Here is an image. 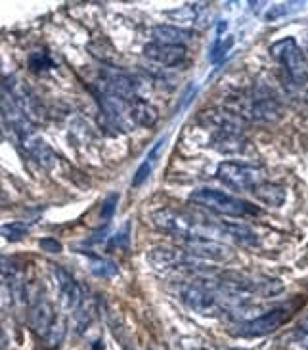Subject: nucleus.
Wrapping results in <instances>:
<instances>
[{"instance_id":"obj_10","label":"nucleus","mask_w":308,"mask_h":350,"mask_svg":"<svg viewBox=\"0 0 308 350\" xmlns=\"http://www.w3.org/2000/svg\"><path fill=\"white\" fill-rule=\"evenodd\" d=\"M290 312L285 308H274L268 312L259 314L257 318H253L249 322L240 323L233 333L238 337H264V335H270L276 329H280V325L287 320Z\"/></svg>"},{"instance_id":"obj_18","label":"nucleus","mask_w":308,"mask_h":350,"mask_svg":"<svg viewBox=\"0 0 308 350\" xmlns=\"http://www.w3.org/2000/svg\"><path fill=\"white\" fill-rule=\"evenodd\" d=\"M86 266H88L90 274L96 275V278H115L119 274V268L113 260L92 255V253H86Z\"/></svg>"},{"instance_id":"obj_2","label":"nucleus","mask_w":308,"mask_h":350,"mask_svg":"<svg viewBox=\"0 0 308 350\" xmlns=\"http://www.w3.org/2000/svg\"><path fill=\"white\" fill-rule=\"evenodd\" d=\"M235 115L253 123H272L281 115V102L272 88L257 85L235 98Z\"/></svg>"},{"instance_id":"obj_12","label":"nucleus","mask_w":308,"mask_h":350,"mask_svg":"<svg viewBox=\"0 0 308 350\" xmlns=\"http://www.w3.org/2000/svg\"><path fill=\"white\" fill-rule=\"evenodd\" d=\"M19 144H21V148H23V152H27L35 161L40 165V167H44V169H50L54 161H56V155H54V150L48 146L42 138H38L35 136V133L27 134V136H23V138H19Z\"/></svg>"},{"instance_id":"obj_24","label":"nucleus","mask_w":308,"mask_h":350,"mask_svg":"<svg viewBox=\"0 0 308 350\" xmlns=\"http://www.w3.org/2000/svg\"><path fill=\"white\" fill-rule=\"evenodd\" d=\"M64 335H66V322L57 316L56 322L52 325V329H50V333L47 335L48 347H57L60 342L64 341Z\"/></svg>"},{"instance_id":"obj_22","label":"nucleus","mask_w":308,"mask_h":350,"mask_svg":"<svg viewBox=\"0 0 308 350\" xmlns=\"http://www.w3.org/2000/svg\"><path fill=\"white\" fill-rule=\"evenodd\" d=\"M0 234L8 241H19L29 234V226L25 222H6V224H2Z\"/></svg>"},{"instance_id":"obj_6","label":"nucleus","mask_w":308,"mask_h":350,"mask_svg":"<svg viewBox=\"0 0 308 350\" xmlns=\"http://www.w3.org/2000/svg\"><path fill=\"white\" fill-rule=\"evenodd\" d=\"M216 178L228 188L240 191H253L264 182V171L259 167H251L245 163L224 161L216 167Z\"/></svg>"},{"instance_id":"obj_23","label":"nucleus","mask_w":308,"mask_h":350,"mask_svg":"<svg viewBox=\"0 0 308 350\" xmlns=\"http://www.w3.org/2000/svg\"><path fill=\"white\" fill-rule=\"evenodd\" d=\"M131 224L121 226L110 239H107V249H125L129 247V234H131Z\"/></svg>"},{"instance_id":"obj_8","label":"nucleus","mask_w":308,"mask_h":350,"mask_svg":"<svg viewBox=\"0 0 308 350\" xmlns=\"http://www.w3.org/2000/svg\"><path fill=\"white\" fill-rule=\"evenodd\" d=\"M50 274H52V280L56 284L62 308L66 312H77L81 308V304L84 303L83 289H81L79 282L67 272L66 268H62V266L57 265H50Z\"/></svg>"},{"instance_id":"obj_20","label":"nucleus","mask_w":308,"mask_h":350,"mask_svg":"<svg viewBox=\"0 0 308 350\" xmlns=\"http://www.w3.org/2000/svg\"><path fill=\"white\" fill-rule=\"evenodd\" d=\"M232 46L233 37L232 35H228V23H226V21H220V23H218V31H216L215 44L211 48V59L216 64L218 59H222V57L230 52V48Z\"/></svg>"},{"instance_id":"obj_28","label":"nucleus","mask_w":308,"mask_h":350,"mask_svg":"<svg viewBox=\"0 0 308 350\" xmlns=\"http://www.w3.org/2000/svg\"><path fill=\"white\" fill-rule=\"evenodd\" d=\"M233 350H245V349H233Z\"/></svg>"},{"instance_id":"obj_17","label":"nucleus","mask_w":308,"mask_h":350,"mask_svg":"<svg viewBox=\"0 0 308 350\" xmlns=\"http://www.w3.org/2000/svg\"><path fill=\"white\" fill-rule=\"evenodd\" d=\"M222 230H224V236L228 239H233L235 243H242V245H259V237L253 232L251 228L245 226V224H240V222H230V220H224L222 222Z\"/></svg>"},{"instance_id":"obj_29","label":"nucleus","mask_w":308,"mask_h":350,"mask_svg":"<svg viewBox=\"0 0 308 350\" xmlns=\"http://www.w3.org/2000/svg\"><path fill=\"white\" fill-rule=\"evenodd\" d=\"M307 44H308V37H307Z\"/></svg>"},{"instance_id":"obj_5","label":"nucleus","mask_w":308,"mask_h":350,"mask_svg":"<svg viewBox=\"0 0 308 350\" xmlns=\"http://www.w3.org/2000/svg\"><path fill=\"white\" fill-rule=\"evenodd\" d=\"M27 318L31 329L37 333L38 337L47 339V335L56 322L57 314L54 312V306L48 299L47 291L40 285H33L27 289Z\"/></svg>"},{"instance_id":"obj_19","label":"nucleus","mask_w":308,"mask_h":350,"mask_svg":"<svg viewBox=\"0 0 308 350\" xmlns=\"http://www.w3.org/2000/svg\"><path fill=\"white\" fill-rule=\"evenodd\" d=\"M281 342L287 350H308V316L300 320Z\"/></svg>"},{"instance_id":"obj_21","label":"nucleus","mask_w":308,"mask_h":350,"mask_svg":"<svg viewBox=\"0 0 308 350\" xmlns=\"http://www.w3.org/2000/svg\"><path fill=\"white\" fill-rule=\"evenodd\" d=\"M303 2H276V4H268V12L262 16L266 21H276V19H283L295 14L297 10L303 8Z\"/></svg>"},{"instance_id":"obj_14","label":"nucleus","mask_w":308,"mask_h":350,"mask_svg":"<svg viewBox=\"0 0 308 350\" xmlns=\"http://www.w3.org/2000/svg\"><path fill=\"white\" fill-rule=\"evenodd\" d=\"M255 198H259L268 207L280 208L285 205V199H287V191L280 184H274V182H262L261 186L251 191Z\"/></svg>"},{"instance_id":"obj_11","label":"nucleus","mask_w":308,"mask_h":350,"mask_svg":"<svg viewBox=\"0 0 308 350\" xmlns=\"http://www.w3.org/2000/svg\"><path fill=\"white\" fill-rule=\"evenodd\" d=\"M144 56L157 66L177 67L186 62L188 48L184 44H165V42L153 40L144 46Z\"/></svg>"},{"instance_id":"obj_16","label":"nucleus","mask_w":308,"mask_h":350,"mask_svg":"<svg viewBox=\"0 0 308 350\" xmlns=\"http://www.w3.org/2000/svg\"><path fill=\"white\" fill-rule=\"evenodd\" d=\"M165 142H167V138L163 136V138H161V140H159V142L155 144L153 148H151L150 153L146 155V159L142 161V165L138 167V171L134 172V178H132V186H134V188L142 186L146 180L150 178V174L153 172V169H155V165H157L159 155H161V150H163Z\"/></svg>"},{"instance_id":"obj_26","label":"nucleus","mask_w":308,"mask_h":350,"mask_svg":"<svg viewBox=\"0 0 308 350\" xmlns=\"http://www.w3.org/2000/svg\"><path fill=\"white\" fill-rule=\"evenodd\" d=\"M40 247H42L47 253H54V255L62 251L60 241H57V239H54V237H42V239H40Z\"/></svg>"},{"instance_id":"obj_15","label":"nucleus","mask_w":308,"mask_h":350,"mask_svg":"<svg viewBox=\"0 0 308 350\" xmlns=\"http://www.w3.org/2000/svg\"><path fill=\"white\" fill-rule=\"evenodd\" d=\"M153 37L155 42H165V44H184L188 40H192L194 33L190 29L178 27V25H155L153 27Z\"/></svg>"},{"instance_id":"obj_9","label":"nucleus","mask_w":308,"mask_h":350,"mask_svg":"<svg viewBox=\"0 0 308 350\" xmlns=\"http://www.w3.org/2000/svg\"><path fill=\"white\" fill-rule=\"evenodd\" d=\"M184 249L190 255L197 256L199 260L205 262H226L233 258V249L222 243L220 239L215 237H188L182 239Z\"/></svg>"},{"instance_id":"obj_7","label":"nucleus","mask_w":308,"mask_h":350,"mask_svg":"<svg viewBox=\"0 0 308 350\" xmlns=\"http://www.w3.org/2000/svg\"><path fill=\"white\" fill-rule=\"evenodd\" d=\"M2 90L12 98V102L18 105L31 123H40L44 119V109L25 81L18 77H8L2 85Z\"/></svg>"},{"instance_id":"obj_1","label":"nucleus","mask_w":308,"mask_h":350,"mask_svg":"<svg viewBox=\"0 0 308 350\" xmlns=\"http://www.w3.org/2000/svg\"><path fill=\"white\" fill-rule=\"evenodd\" d=\"M272 57L281 66V83L291 96L308 92V59L297 40L291 37L280 38L270 46Z\"/></svg>"},{"instance_id":"obj_4","label":"nucleus","mask_w":308,"mask_h":350,"mask_svg":"<svg viewBox=\"0 0 308 350\" xmlns=\"http://www.w3.org/2000/svg\"><path fill=\"white\" fill-rule=\"evenodd\" d=\"M98 102H100V119L110 131L127 133L136 126L131 100L98 90Z\"/></svg>"},{"instance_id":"obj_27","label":"nucleus","mask_w":308,"mask_h":350,"mask_svg":"<svg viewBox=\"0 0 308 350\" xmlns=\"http://www.w3.org/2000/svg\"><path fill=\"white\" fill-rule=\"evenodd\" d=\"M188 350H209V349H203V347H194V349H188Z\"/></svg>"},{"instance_id":"obj_13","label":"nucleus","mask_w":308,"mask_h":350,"mask_svg":"<svg viewBox=\"0 0 308 350\" xmlns=\"http://www.w3.org/2000/svg\"><path fill=\"white\" fill-rule=\"evenodd\" d=\"M213 148L224 155H242L247 153L249 144L242 133H216L213 134Z\"/></svg>"},{"instance_id":"obj_25","label":"nucleus","mask_w":308,"mask_h":350,"mask_svg":"<svg viewBox=\"0 0 308 350\" xmlns=\"http://www.w3.org/2000/svg\"><path fill=\"white\" fill-rule=\"evenodd\" d=\"M117 203H119V196L117 193H112V196L105 198L102 208H100V218H102L103 222L112 220L113 215H115V208H117Z\"/></svg>"},{"instance_id":"obj_3","label":"nucleus","mask_w":308,"mask_h":350,"mask_svg":"<svg viewBox=\"0 0 308 350\" xmlns=\"http://www.w3.org/2000/svg\"><path fill=\"white\" fill-rule=\"evenodd\" d=\"M190 201L194 205L213 211L216 215H226V217H257L261 213V208L249 203V201L233 198V196H228L224 191H218V189L213 188L196 189Z\"/></svg>"}]
</instances>
